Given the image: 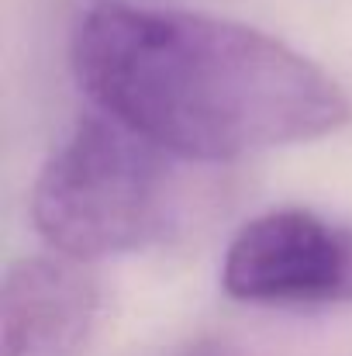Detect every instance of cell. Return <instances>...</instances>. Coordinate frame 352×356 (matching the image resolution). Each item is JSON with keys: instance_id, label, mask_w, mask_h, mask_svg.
Wrapping results in <instances>:
<instances>
[{"instance_id": "5b68a950", "label": "cell", "mask_w": 352, "mask_h": 356, "mask_svg": "<svg viewBox=\"0 0 352 356\" xmlns=\"http://www.w3.org/2000/svg\"><path fill=\"white\" fill-rule=\"evenodd\" d=\"M190 356H228V353H225L221 346H197Z\"/></svg>"}, {"instance_id": "6da1fadb", "label": "cell", "mask_w": 352, "mask_h": 356, "mask_svg": "<svg viewBox=\"0 0 352 356\" xmlns=\"http://www.w3.org/2000/svg\"><path fill=\"white\" fill-rule=\"evenodd\" d=\"M69 56L101 115L183 159H238L352 121L318 63L228 17L101 0L76 21Z\"/></svg>"}, {"instance_id": "7a4b0ae2", "label": "cell", "mask_w": 352, "mask_h": 356, "mask_svg": "<svg viewBox=\"0 0 352 356\" xmlns=\"http://www.w3.org/2000/svg\"><path fill=\"white\" fill-rule=\"evenodd\" d=\"M162 156L108 115L83 118L35 180L38 236L80 263L149 245L166 232L173 211Z\"/></svg>"}, {"instance_id": "3957f363", "label": "cell", "mask_w": 352, "mask_h": 356, "mask_svg": "<svg viewBox=\"0 0 352 356\" xmlns=\"http://www.w3.org/2000/svg\"><path fill=\"white\" fill-rule=\"evenodd\" d=\"M221 287L259 308L352 305V225L311 208L255 215L228 242Z\"/></svg>"}, {"instance_id": "277c9868", "label": "cell", "mask_w": 352, "mask_h": 356, "mask_svg": "<svg viewBox=\"0 0 352 356\" xmlns=\"http://www.w3.org/2000/svg\"><path fill=\"white\" fill-rule=\"evenodd\" d=\"M101 287L87 263L45 252L17 259L0 287V356H83Z\"/></svg>"}]
</instances>
